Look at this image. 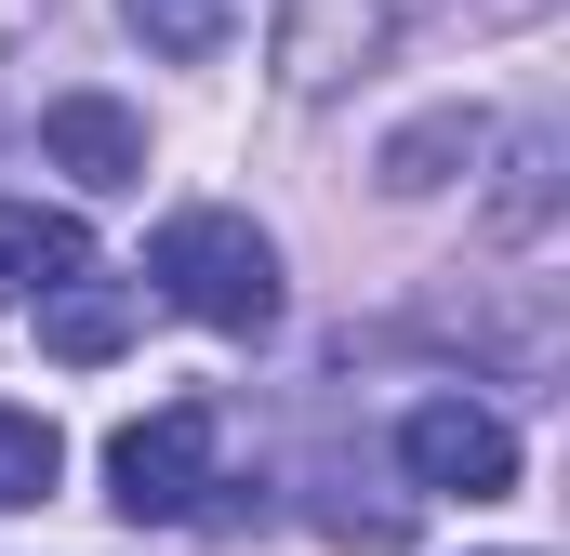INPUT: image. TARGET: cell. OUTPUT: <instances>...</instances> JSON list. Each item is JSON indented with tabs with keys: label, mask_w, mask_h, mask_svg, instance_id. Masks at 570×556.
Here are the masks:
<instances>
[{
	"label": "cell",
	"mask_w": 570,
	"mask_h": 556,
	"mask_svg": "<svg viewBox=\"0 0 570 556\" xmlns=\"http://www.w3.org/2000/svg\"><path fill=\"white\" fill-rule=\"evenodd\" d=\"M213 450H226V411H213V398H159L146 424L107 437V504H120L134 530H186L199 490H213Z\"/></svg>",
	"instance_id": "7a4b0ae2"
},
{
	"label": "cell",
	"mask_w": 570,
	"mask_h": 556,
	"mask_svg": "<svg viewBox=\"0 0 570 556\" xmlns=\"http://www.w3.org/2000/svg\"><path fill=\"white\" fill-rule=\"evenodd\" d=\"M40 345L67 358V371H94V358H120L134 345V278H53V305H40Z\"/></svg>",
	"instance_id": "8992f818"
},
{
	"label": "cell",
	"mask_w": 570,
	"mask_h": 556,
	"mask_svg": "<svg viewBox=\"0 0 570 556\" xmlns=\"http://www.w3.org/2000/svg\"><path fill=\"white\" fill-rule=\"evenodd\" d=\"M40 159L80 172L94 199H120V186H146V120L120 93H53V107H40Z\"/></svg>",
	"instance_id": "277c9868"
},
{
	"label": "cell",
	"mask_w": 570,
	"mask_h": 556,
	"mask_svg": "<svg viewBox=\"0 0 570 556\" xmlns=\"http://www.w3.org/2000/svg\"><path fill=\"white\" fill-rule=\"evenodd\" d=\"M94 266V239L67 226V212H40V199H0V305L13 291H53V278Z\"/></svg>",
	"instance_id": "52a82bcc"
},
{
	"label": "cell",
	"mask_w": 570,
	"mask_h": 556,
	"mask_svg": "<svg viewBox=\"0 0 570 556\" xmlns=\"http://www.w3.org/2000/svg\"><path fill=\"white\" fill-rule=\"evenodd\" d=\"M53 477H67V437L40 411H0V504H40Z\"/></svg>",
	"instance_id": "9c48e42d"
},
{
	"label": "cell",
	"mask_w": 570,
	"mask_h": 556,
	"mask_svg": "<svg viewBox=\"0 0 570 556\" xmlns=\"http://www.w3.org/2000/svg\"><path fill=\"white\" fill-rule=\"evenodd\" d=\"M134 13H146L159 53H213V40H226V0H134Z\"/></svg>",
	"instance_id": "30bf717a"
},
{
	"label": "cell",
	"mask_w": 570,
	"mask_h": 556,
	"mask_svg": "<svg viewBox=\"0 0 570 556\" xmlns=\"http://www.w3.org/2000/svg\"><path fill=\"white\" fill-rule=\"evenodd\" d=\"M464 159H478V120H464V107H438V120H412V133L385 146V186H399V199H425V186H451Z\"/></svg>",
	"instance_id": "ba28073f"
},
{
	"label": "cell",
	"mask_w": 570,
	"mask_h": 556,
	"mask_svg": "<svg viewBox=\"0 0 570 556\" xmlns=\"http://www.w3.org/2000/svg\"><path fill=\"white\" fill-rule=\"evenodd\" d=\"M385 27H399V0H292L279 13V80L292 93H332L358 53H385Z\"/></svg>",
	"instance_id": "5b68a950"
},
{
	"label": "cell",
	"mask_w": 570,
	"mask_h": 556,
	"mask_svg": "<svg viewBox=\"0 0 570 556\" xmlns=\"http://www.w3.org/2000/svg\"><path fill=\"white\" fill-rule=\"evenodd\" d=\"M146 278L199 318V331H279V239L253 226V212H173L159 239H146Z\"/></svg>",
	"instance_id": "6da1fadb"
},
{
	"label": "cell",
	"mask_w": 570,
	"mask_h": 556,
	"mask_svg": "<svg viewBox=\"0 0 570 556\" xmlns=\"http://www.w3.org/2000/svg\"><path fill=\"white\" fill-rule=\"evenodd\" d=\"M399 464H412V490L491 504V490H518V424L478 411V398H425V411L399 424Z\"/></svg>",
	"instance_id": "3957f363"
}]
</instances>
